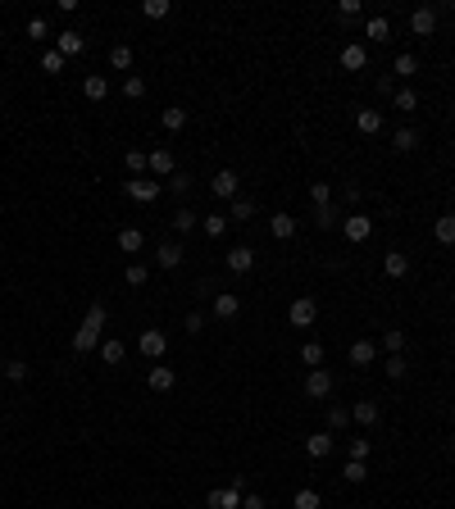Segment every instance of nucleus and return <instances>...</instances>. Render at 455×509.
I'll use <instances>...</instances> for the list:
<instances>
[{
  "mask_svg": "<svg viewBox=\"0 0 455 509\" xmlns=\"http://www.w3.org/2000/svg\"><path fill=\"white\" fill-rule=\"evenodd\" d=\"M269 232H274L278 241H287L291 232H296V218H291V214H274V218H269Z\"/></svg>",
  "mask_w": 455,
  "mask_h": 509,
  "instance_id": "a878e982",
  "label": "nucleus"
},
{
  "mask_svg": "<svg viewBox=\"0 0 455 509\" xmlns=\"http://www.w3.org/2000/svg\"><path fill=\"white\" fill-rule=\"evenodd\" d=\"M159 191H164V187H159L155 178H132V182H128V196H132V201H141V205L159 201Z\"/></svg>",
  "mask_w": 455,
  "mask_h": 509,
  "instance_id": "9b49d317",
  "label": "nucleus"
},
{
  "mask_svg": "<svg viewBox=\"0 0 455 509\" xmlns=\"http://www.w3.org/2000/svg\"><path fill=\"white\" fill-rule=\"evenodd\" d=\"M146 168H151L155 178H174V173H178V159H174V151H164V146H155V151L146 155Z\"/></svg>",
  "mask_w": 455,
  "mask_h": 509,
  "instance_id": "39448f33",
  "label": "nucleus"
},
{
  "mask_svg": "<svg viewBox=\"0 0 455 509\" xmlns=\"http://www.w3.org/2000/svg\"><path fill=\"white\" fill-rule=\"evenodd\" d=\"M255 214V201H246V196H237V201L228 205V223H246Z\"/></svg>",
  "mask_w": 455,
  "mask_h": 509,
  "instance_id": "c85d7f7f",
  "label": "nucleus"
},
{
  "mask_svg": "<svg viewBox=\"0 0 455 509\" xmlns=\"http://www.w3.org/2000/svg\"><path fill=\"white\" fill-rule=\"evenodd\" d=\"M191 228H196V214H191V209H187V205H182V209H178V214H174V232H178V237H187V232H191Z\"/></svg>",
  "mask_w": 455,
  "mask_h": 509,
  "instance_id": "e433bc0d",
  "label": "nucleus"
},
{
  "mask_svg": "<svg viewBox=\"0 0 455 509\" xmlns=\"http://www.w3.org/2000/svg\"><path fill=\"white\" fill-rule=\"evenodd\" d=\"M337 14H341V19H360V0H341Z\"/></svg>",
  "mask_w": 455,
  "mask_h": 509,
  "instance_id": "864d4df0",
  "label": "nucleus"
},
{
  "mask_svg": "<svg viewBox=\"0 0 455 509\" xmlns=\"http://www.w3.org/2000/svg\"><path fill=\"white\" fill-rule=\"evenodd\" d=\"M378 414H383V409H378V400H355V405H351V418H355V423H364V428H374Z\"/></svg>",
  "mask_w": 455,
  "mask_h": 509,
  "instance_id": "f3484780",
  "label": "nucleus"
},
{
  "mask_svg": "<svg viewBox=\"0 0 455 509\" xmlns=\"http://www.w3.org/2000/svg\"><path fill=\"white\" fill-rule=\"evenodd\" d=\"M351 423H355V418H351L346 405H333V409H328V432H346Z\"/></svg>",
  "mask_w": 455,
  "mask_h": 509,
  "instance_id": "bb28decb",
  "label": "nucleus"
},
{
  "mask_svg": "<svg viewBox=\"0 0 455 509\" xmlns=\"http://www.w3.org/2000/svg\"><path fill=\"white\" fill-rule=\"evenodd\" d=\"M319 505H324V500H319V491H314V487H301V491H296V500H291V509H319Z\"/></svg>",
  "mask_w": 455,
  "mask_h": 509,
  "instance_id": "c9c22d12",
  "label": "nucleus"
},
{
  "mask_svg": "<svg viewBox=\"0 0 455 509\" xmlns=\"http://www.w3.org/2000/svg\"><path fill=\"white\" fill-rule=\"evenodd\" d=\"M341 232H346V241H369V237H374V218H369V214H351V218H341Z\"/></svg>",
  "mask_w": 455,
  "mask_h": 509,
  "instance_id": "1a4fd4ad",
  "label": "nucleus"
},
{
  "mask_svg": "<svg viewBox=\"0 0 455 509\" xmlns=\"http://www.w3.org/2000/svg\"><path fill=\"white\" fill-rule=\"evenodd\" d=\"M369 455H374V441H369V437H355V441H351V459H369Z\"/></svg>",
  "mask_w": 455,
  "mask_h": 509,
  "instance_id": "8fccbe9b",
  "label": "nucleus"
},
{
  "mask_svg": "<svg viewBox=\"0 0 455 509\" xmlns=\"http://www.w3.org/2000/svg\"><path fill=\"white\" fill-rule=\"evenodd\" d=\"M391 73H401V78H414V73H419V59H414V55H396V59H391Z\"/></svg>",
  "mask_w": 455,
  "mask_h": 509,
  "instance_id": "72a5a7b5",
  "label": "nucleus"
},
{
  "mask_svg": "<svg viewBox=\"0 0 455 509\" xmlns=\"http://www.w3.org/2000/svg\"><path fill=\"white\" fill-rule=\"evenodd\" d=\"M310 201H314V209L333 205V187H328V182H310Z\"/></svg>",
  "mask_w": 455,
  "mask_h": 509,
  "instance_id": "a19ab883",
  "label": "nucleus"
},
{
  "mask_svg": "<svg viewBox=\"0 0 455 509\" xmlns=\"http://www.w3.org/2000/svg\"><path fill=\"white\" fill-rule=\"evenodd\" d=\"M123 355H128V351H123V341H114V337L101 341V359H105V364H123Z\"/></svg>",
  "mask_w": 455,
  "mask_h": 509,
  "instance_id": "473e14b6",
  "label": "nucleus"
},
{
  "mask_svg": "<svg viewBox=\"0 0 455 509\" xmlns=\"http://www.w3.org/2000/svg\"><path fill=\"white\" fill-rule=\"evenodd\" d=\"M123 164H128V173H141L146 168V155L141 151H128V155H123Z\"/></svg>",
  "mask_w": 455,
  "mask_h": 509,
  "instance_id": "603ef678",
  "label": "nucleus"
},
{
  "mask_svg": "<svg viewBox=\"0 0 455 509\" xmlns=\"http://www.w3.org/2000/svg\"><path fill=\"white\" fill-rule=\"evenodd\" d=\"M55 51L59 55H82V51H87V36H82V32H59V41H55Z\"/></svg>",
  "mask_w": 455,
  "mask_h": 509,
  "instance_id": "dca6fc26",
  "label": "nucleus"
},
{
  "mask_svg": "<svg viewBox=\"0 0 455 509\" xmlns=\"http://www.w3.org/2000/svg\"><path fill=\"white\" fill-rule=\"evenodd\" d=\"M41 69L46 73H64V55H59V51H41Z\"/></svg>",
  "mask_w": 455,
  "mask_h": 509,
  "instance_id": "49530a36",
  "label": "nucleus"
},
{
  "mask_svg": "<svg viewBox=\"0 0 455 509\" xmlns=\"http://www.w3.org/2000/svg\"><path fill=\"white\" fill-rule=\"evenodd\" d=\"M364 64H369L364 46H346V51H341V69H346V73H360Z\"/></svg>",
  "mask_w": 455,
  "mask_h": 509,
  "instance_id": "4be33fe9",
  "label": "nucleus"
},
{
  "mask_svg": "<svg viewBox=\"0 0 455 509\" xmlns=\"http://www.w3.org/2000/svg\"><path fill=\"white\" fill-rule=\"evenodd\" d=\"M82 96H87V101H105V96H109V82L101 78V73H87V78H82Z\"/></svg>",
  "mask_w": 455,
  "mask_h": 509,
  "instance_id": "a211bd4d",
  "label": "nucleus"
},
{
  "mask_svg": "<svg viewBox=\"0 0 455 509\" xmlns=\"http://www.w3.org/2000/svg\"><path fill=\"white\" fill-rule=\"evenodd\" d=\"M187 332H205V314H201V309H191V314H187Z\"/></svg>",
  "mask_w": 455,
  "mask_h": 509,
  "instance_id": "6e6d98bb",
  "label": "nucleus"
},
{
  "mask_svg": "<svg viewBox=\"0 0 455 509\" xmlns=\"http://www.w3.org/2000/svg\"><path fill=\"white\" fill-rule=\"evenodd\" d=\"M123 96H128V101H141V96H146V82H141V78H128V82H123Z\"/></svg>",
  "mask_w": 455,
  "mask_h": 509,
  "instance_id": "3c124183",
  "label": "nucleus"
},
{
  "mask_svg": "<svg viewBox=\"0 0 455 509\" xmlns=\"http://www.w3.org/2000/svg\"><path fill=\"white\" fill-rule=\"evenodd\" d=\"M301 359H305L310 368H319V364H324V346H319V341H305V346H301Z\"/></svg>",
  "mask_w": 455,
  "mask_h": 509,
  "instance_id": "58836bf2",
  "label": "nucleus"
},
{
  "mask_svg": "<svg viewBox=\"0 0 455 509\" xmlns=\"http://www.w3.org/2000/svg\"><path fill=\"white\" fill-rule=\"evenodd\" d=\"M169 9H174L169 0H146V5H141V14H146V19H169Z\"/></svg>",
  "mask_w": 455,
  "mask_h": 509,
  "instance_id": "c03bdc74",
  "label": "nucleus"
},
{
  "mask_svg": "<svg viewBox=\"0 0 455 509\" xmlns=\"http://www.w3.org/2000/svg\"><path fill=\"white\" fill-rule=\"evenodd\" d=\"M237 314H241V301H237L232 291H219V296H214V318L228 323V318H237Z\"/></svg>",
  "mask_w": 455,
  "mask_h": 509,
  "instance_id": "2eb2a0df",
  "label": "nucleus"
},
{
  "mask_svg": "<svg viewBox=\"0 0 455 509\" xmlns=\"http://www.w3.org/2000/svg\"><path fill=\"white\" fill-rule=\"evenodd\" d=\"M305 395H310V400H328V395H333V373H328V368H310Z\"/></svg>",
  "mask_w": 455,
  "mask_h": 509,
  "instance_id": "20e7f679",
  "label": "nucleus"
},
{
  "mask_svg": "<svg viewBox=\"0 0 455 509\" xmlns=\"http://www.w3.org/2000/svg\"><path fill=\"white\" fill-rule=\"evenodd\" d=\"M109 64H114L119 73H128L132 69V51H128V46H114V51H109Z\"/></svg>",
  "mask_w": 455,
  "mask_h": 509,
  "instance_id": "79ce46f5",
  "label": "nucleus"
},
{
  "mask_svg": "<svg viewBox=\"0 0 455 509\" xmlns=\"http://www.w3.org/2000/svg\"><path fill=\"white\" fill-rule=\"evenodd\" d=\"M123 282H128V287H146V282H151V268H146V264H128Z\"/></svg>",
  "mask_w": 455,
  "mask_h": 509,
  "instance_id": "f704fd0d",
  "label": "nucleus"
},
{
  "mask_svg": "<svg viewBox=\"0 0 455 509\" xmlns=\"http://www.w3.org/2000/svg\"><path fill=\"white\" fill-rule=\"evenodd\" d=\"M364 36H374V41H387V36H391V23H387L383 14H374V19L364 23Z\"/></svg>",
  "mask_w": 455,
  "mask_h": 509,
  "instance_id": "7c9ffc66",
  "label": "nucleus"
},
{
  "mask_svg": "<svg viewBox=\"0 0 455 509\" xmlns=\"http://www.w3.org/2000/svg\"><path fill=\"white\" fill-rule=\"evenodd\" d=\"M169 191H174V196H187V191H191V173H174V178H169Z\"/></svg>",
  "mask_w": 455,
  "mask_h": 509,
  "instance_id": "de8ad7c7",
  "label": "nucleus"
},
{
  "mask_svg": "<svg viewBox=\"0 0 455 509\" xmlns=\"http://www.w3.org/2000/svg\"><path fill=\"white\" fill-rule=\"evenodd\" d=\"M355 128L364 136H378L383 132V114H378V109H360V114H355Z\"/></svg>",
  "mask_w": 455,
  "mask_h": 509,
  "instance_id": "6ab92c4d",
  "label": "nucleus"
},
{
  "mask_svg": "<svg viewBox=\"0 0 455 509\" xmlns=\"http://www.w3.org/2000/svg\"><path fill=\"white\" fill-rule=\"evenodd\" d=\"M182 255H187V251H182L178 241H164V246H155V264H159V268H178V264H182Z\"/></svg>",
  "mask_w": 455,
  "mask_h": 509,
  "instance_id": "4468645a",
  "label": "nucleus"
},
{
  "mask_svg": "<svg viewBox=\"0 0 455 509\" xmlns=\"http://www.w3.org/2000/svg\"><path fill=\"white\" fill-rule=\"evenodd\" d=\"M28 36H36V41H46V19H28Z\"/></svg>",
  "mask_w": 455,
  "mask_h": 509,
  "instance_id": "5fc2aeb1",
  "label": "nucleus"
},
{
  "mask_svg": "<svg viewBox=\"0 0 455 509\" xmlns=\"http://www.w3.org/2000/svg\"><path fill=\"white\" fill-rule=\"evenodd\" d=\"M201 228H205V237H224V232H228V214H201Z\"/></svg>",
  "mask_w": 455,
  "mask_h": 509,
  "instance_id": "c756f323",
  "label": "nucleus"
},
{
  "mask_svg": "<svg viewBox=\"0 0 455 509\" xmlns=\"http://www.w3.org/2000/svg\"><path fill=\"white\" fill-rule=\"evenodd\" d=\"M391 101H396V109H405V114H410V109H419V96H414L410 86H401V91H391Z\"/></svg>",
  "mask_w": 455,
  "mask_h": 509,
  "instance_id": "4c0bfd02",
  "label": "nucleus"
},
{
  "mask_svg": "<svg viewBox=\"0 0 455 509\" xmlns=\"http://www.w3.org/2000/svg\"><path fill=\"white\" fill-rule=\"evenodd\" d=\"M137 346H141V355L151 359V364H159V359H164V351H169V337H164V332H159V328H146Z\"/></svg>",
  "mask_w": 455,
  "mask_h": 509,
  "instance_id": "7ed1b4c3",
  "label": "nucleus"
},
{
  "mask_svg": "<svg viewBox=\"0 0 455 509\" xmlns=\"http://www.w3.org/2000/svg\"><path fill=\"white\" fill-rule=\"evenodd\" d=\"M433 237H437L441 246H455V214H441V218L433 223Z\"/></svg>",
  "mask_w": 455,
  "mask_h": 509,
  "instance_id": "b1692460",
  "label": "nucleus"
},
{
  "mask_svg": "<svg viewBox=\"0 0 455 509\" xmlns=\"http://www.w3.org/2000/svg\"><path fill=\"white\" fill-rule=\"evenodd\" d=\"M105 323H109L105 305H91V309H87V318H82V328L73 332V351H78V355L96 351V346H101V332H105Z\"/></svg>",
  "mask_w": 455,
  "mask_h": 509,
  "instance_id": "f257e3e1",
  "label": "nucleus"
},
{
  "mask_svg": "<svg viewBox=\"0 0 455 509\" xmlns=\"http://www.w3.org/2000/svg\"><path fill=\"white\" fill-rule=\"evenodd\" d=\"M410 32H414V36H433V32H437V9H433V5L410 9Z\"/></svg>",
  "mask_w": 455,
  "mask_h": 509,
  "instance_id": "0eeeda50",
  "label": "nucleus"
},
{
  "mask_svg": "<svg viewBox=\"0 0 455 509\" xmlns=\"http://www.w3.org/2000/svg\"><path fill=\"white\" fill-rule=\"evenodd\" d=\"M146 387L164 395V391H174V387H178V373H174L169 364H151V373H146Z\"/></svg>",
  "mask_w": 455,
  "mask_h": 509,
  "instance_id": "6e6552de",
  "label": "nucleus"
},
{
  "mask_svg": "<svg viewBox=\"0 0 455 509\" xmlns=\"http://www.w3.org/2000/svg\"><path fill=\"white\" fill-rule=\"evenodd\" d=\"M374 355H378L374 341H355V346H351V364H355V368H369V364H374Z\"/></svg>",
  "mask_w": 455,
  "mask_h": 509,
  "instance_id": "cd10ccee",
  "label": "nucleus"
},
{
  "mask_svg": "<svg viewBox=\"0 0 455 509\" xmlns=\"http://www.w3.org/2000/svg\"><path fill=\"white\" fill-rule=\"evenodd\" d=\"M405 373H410V359H405V355H387V378H405Z\"/></svg>",
  "mask_w": 455,
  "mask_h": 509,
  "instance_id": "ea45409f",
  "label": "nucleus"
},
{
  "mask_svg": "<svg viewBox=\"0 0 455 509\" xmlns=\"http://www.w3.org/2000/svg\"><path fill=\"white\" fill-rule=\"evenodd\" d=\"M141 246H146L141 228H119V251H123V255H137Z\"/></svg>",
  "mask_w": 455,
  "mask_h": 509,
  "instance_id": "aec40b11",
  "label": "nucleus"
},
{
  "mask_svg": "<svg viewBox=\"0 0 455 509\" xmlns=\"http://www.w3.org/2000/svg\"><path fill=\"white\" fill-rule=\"evenodd\" d=\"M241 509H269L264 495H241Z\"/></svg>",
  "mask_w": 455,
  "mask_h": 509,
  "instance_id": "4d7b16f0",
  "label": "nucleus"
},
{
  "mask_svg": "<svg viewBox=\"0 0 455 509\" xmlns=\"http://www.w3.org/2000/svg\"><path fill=\"white\" fill-rule=\"evenodd\" d=\"M341 478H346V482H364L369 464H364V459H346V464H341Z\"/></svg>",
  "mask_w": 455,
  "mask_h": 509,
  "instance_id": "2f4dec72",
  "label": "nucleus"
},
{
  "mask_svg": "<svg viewBox=\"0 0 455 509\" xmlns=\"http://www.w3.org/2000/svg\"><path fill=\"white\" fill-rule=\"evenodd\" d=\"M383 268H387V278H410V255H401V251H387Z\"/></svg>",
  "mask_w": 455,
  "mask_h": 509,
  "instance_id": "412c9836",
  "label": "nucleus"
},
{
  "mask_svg": "<svg viewBox=\"0 0 455 509\" xmlns=\"http://www.w3.org/2000/svg\"><path fill=\"white\" fill-rule=\"evenodd\" d=\"M5 378H9V382H28V364H23V359H9V364H5Z\"/></svg>",
  "mask_w": 455,
  "mask_h": 509,
  "instance_id": "09e8293b",
  "label": "nucleus"
},
{
  "mask_svg": "<svg viewBox=\"0 0 455 509\" xmlns=\"http://www.w3.org/2000/svg\"><path fill=\"white\" fill-rule=\"evenodd\" d=\"M383 346H387L391 355H401V351H405V332H401V328H387V332H383Z\"/></svg>",
  "mask_w": 455,
  "mask_h": 509,
  "instance_id": "37998d69",
  "label": "nucleus"
},
{
  "mask_svg": "<svg viewBox=\"0 0 455 509\" xmlns=\"http://www.w3.org/2000/svg\"><path fill=\"white\" fill-rule=\"evenodd\" d=\"M255 268V251L251 246H232L228 251V273H251Z\"/></svg>",
  "mask_w": 455,
  "mask_h": 509,
  "instance_id": "ddd939ff",
  "label": "nucleus"
},
{
  "mask_svg": "<svg viewBox=\"0 0 455 509\" xmlns=\"http://www.w3.org/2000/svg\"><path fill=\"white\" fill-rule=\"evenodd\" d=\"M159 123H164L169 132H182V128H187V109H182V105H169L164 114H159Z\"/></svg>",
  "mask_w": 455,
  "mask_h": 509,
  "instance_id": "393cba45",
  "label": "nucleus"
},
{
  "mask_svg": "<svg viewBox=\"0 0 455 509\" xmlns=\"http://www.w3.org/2000/svg\"><path fill=\"white\" fill-rule=\"evenodd\" d=\"M314 223H319L324 232H328V228H337V209H333V205H319V209H314Z\"/></svg>",
  "mask_w": 455,
  "mask_h": 509,
  "instance_id": "a18cd8bd",
  "label": "nucleus"
},
{
  "mask_svg": "<svg viewBox=\"0 0 455 509\" xmlns=\"http://www.w3.org/2000/svg\"><path fill=\"white\" fill-rule=\"evenodd\" d=\"M305 455H310V459H328V455H333V432H310V437H305Z\"/></svg>",
  "mask_w": 455,
  "mask_h": 509,
  "instance_id": "f8f14e48",
  "label": "nucleus"
},
{
  "mask_svg": "<svg viewBox=\"0 0 455 509\" xmlns=\"http://www.w3.org/2000/svg\"><path fill=\"white\" fill-rule=\"evenodd\" d=\"M0 378H5V364H0Z\"/></svg>",
  "mask_w": 455,
  "mask_h": 509,
  "instance_id": "13d9d810",
  "label": "nucleus"
},
{
  "mask_svg": "<svg viewBox=\"0 0 455 509\" xmlns=\"http://www.w3.org/2000/svg\"><path fill=\"white\" fill-rule=\"evenodd\" d=\"M237 187H241V178L232 168H219L214 178H210V191L219 196V201H237Z\"/></svg>",
  "mask_w": 455,
  "mask_h": 509,
  "instance_id": "423d86ee",
  "label": "nucleus"
},
{
  "mask_svg": "<svg viewBox=\"0 0 455 509\" xmlns=\"http://www.w3.org/2000/svg\"><path fill=\"white\" fill-rule=\"evenodd\" d=\"M414 146H419V132H414V128H401L396 136H391V151H396V155H410Z\"/></svg>",
  "mask_w": 455,
  "mask_h": 509,
  "instance_id": "5701e85b",
  "label": "nucleus"
},
{
  "mask_svg": "<svg viewBox=\"0 0 455 509\" xmlns=\"http://www.w3.org/2000/svg\"><path fill=\"white\" fill-rule=\"evenodd\" d=\"M241 495H246V478H232V487H219L205 495L210 509H241Z\"/></svg>",
  "mask_w": 455,
  "mask_h": 509,
  "instance_id": "f03ea898",
  "label": "nucleus"
},
{
  "mask_svg": "<svg viewBox=\"0 0 455 509\" xmlns=\"http://www.w3.org/2000/svg\"><path fill=\"white\" fill-rule=\"evenodd\" d=\"M287 318H291V328H310V323L319 318V305L310 301V296H301V301H291V309H287Z\"/></svg>",
  "mask_w": 455,
  "mask_h": 509,
  "instance_id": "9d476101",
  "label": "nucleus"
}]
</instances>
